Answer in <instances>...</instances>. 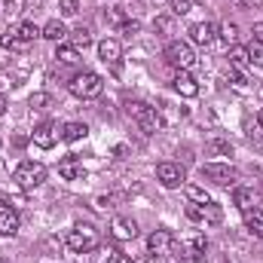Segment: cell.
Returning <instances> with one entry per match:
<instances>
[{"mask_svg": "<svg viewBox=\"0 0 263 263\" xmlns=\"http://www.w3.org/2000/svg\"><path fill=\"white\" fill-rule=\"evenodd\" d=\"M172 86H175V92L178 95H184V98H196L199 95V83L193 73H187V70H178L175 73V80H172Z\"/></svg>", "mask_w": 263, "mask_h": 263, "instance_id": "11", "label": "cell"}, {"mask_svg": "<svg viewBox=\"0 0 263 263\" xmlns=\"http://www.w3.org/2000/svg\"><path fill=\"white\" fill-rule=\"evenodd\" d=\"M92 263H123V254H120L114 245H101V248H95Z\"/></svg>", "mask_w": 263, "mask_h": 263, "instance_id": "20", "label": "cell"}, {"mask_svg": "<svg viewBox=\"0 0 263 263\" xmlns=\"http://www.w3.org/2000/svg\"><path fill=\"white\" fill-rule=\"evenodd\" d=\"M165 62L172 67H178V70H190V67L196 65V52H193V46L184 43V40H168V46H165Z\"/></svg>", "mask_w": 263, "mask_h": 263, "instance_id": "4", "label": "cell"}, {"mask_svg": "<svg viewBox=\"0 0 263 263\" xmlns=\"http://www.w3.org/2000/svg\"><path fill=\"white\" fill-rule=\"evenodd\" d=\"M190 245L199 248V251H205V248H208V239H205V236H193V242H190Z\"/></svg>", "mask_w": 263, "mask_h": 263, "instance_id": "40", "label": "cell"}, {"mask_svg": "<svg viewBox=\"0 0 263 263\" xmlns=\"http://www.w3.org/2000/svg\"><path fill=\"white\" fill-rule=\"evenodd\" d=\"M59 126L55 123H40L37 129H34V135H31V141L40 147V150H52L55 147V141H59Z\"/></svg>", "mask_w": 263, "mask_h": 263, "instance_id": "9", "label": "cell"}, {"mask_svg": "<svg viewBox=\"0 0 263 263\" xmlns=\"http://www.w3.org/2000/svg\"><path fill=\"white\" fill-rule=\"evenodd\" d=\"M67 248H70L73 254H89V251H95V248H98V233H95V227H89V223L73 227V230L67 233Z\"/></svg>", "mask_w": 263, "mask_h": 263, "instance_id": "3", "label": "cell"}, {"mask_svg": "<svg viewBox=\"0 0 263 263\" xmlns=\"http://www.w3.org/2000/svg\"><path fill=\"white\" fill-rule=\"evenodd\" d=\"M233 202H236V208H239L242 214H245V211H251V208L257 205V202H254V190H251V187H236V190H233Z\"/></svg>", "mask_w": 263, "mask_h": 263, "instance_id": "17", "label": "cell"}, {"mask_svg": "<svg viewBox=\"0 0 263 263\" xmlns=\"http://www.w3.org/2000/svg\"><path fill=\"white\" fill-rule=\"evenodd\" d=\"M0 46H3V49H9V52H25V49H28L31 43H25V40H18V37H15L12 31H6V34L0 37Z\"/></svg>", "mask_w": 263, "mask_h": 263, "instance_id": "23", "label": "cell"}, {"mask_svg": "<svg viewBox=\"0 0 263 263\" xmlns=\"http://www.w3.org/2000/svg\"><path fill=\"white\" fill-rule=\"evenodd\" d=\"M132 263H153V257H150V251H147V254H138V257H132Z\"/></svg>", "mask_w": 263, "mask_h": 263, "instance_id": "43", "label": "cell"}, {"mask_svg": "<svg viewBox=\"0 0 263 263\" xmlns=\"http://www.w3.org/2000/svg\"><path fill=\"white\" fill-rule=\"evenodd\" d=\"M6 107H9V101H6V95H0V117L6 114Z\"/></svg>", "mask_w": 263, "mask_h": 263, "instance_id": "45", "label": "cell"}, {"mask_svg": "<svg viewBox=\"0 0 263 263\" xmlns=\"http://www.w3.org/2000/svg\"><path fill=\"white\" fill-rule=\"evenodd\" d=\"M59 175L65 178V181H83L86 178V168H83V162H77L73 156H67L59 162Z\"/></svg>", "mask_w": 263, "mask_h": 263, "instance_id": "15", "label": "cell"}, {"mask_svg": "<svg viewBox=\"0 0 263 263\" xmlns=\"http://www.w3.org/2000/svg\"><path fill=\"white\" fill-rule=\"evenodd\" d=\"M254 43L263 46V22H254Z\"/></svg>", "mask_w": 263, "mask_h": 263, "instance_id": "41", "label": "cell"}, {"mask_svg": "<svg viewBox=\"0 0 263 263\" xmlns=\"http://www.w3.org/2000/svg\"><path fill=\"white\" fill-rule=\"evenodd\" d=\"M251 138H257V141L263 144V110L257 114V117H254V126H251Z\"/></svg>", "mask_w": 263, "mask_h": 263, "instance_id": "37", "label": "cell"}, {"mask_svg": "<svg viewBox=\"0 0 263 263\" xmlns=\"http://www.w3.org/2000/svg\"><path fill=\"white\" fill-rule=\"evenodd\" d=\"M43 104H49V95H46V92H34V95H31V107L40 110Z\"/></svg>", "mask_w": 263, "mask_h": 263, "instance_id": "38", "label": "cell"}, {"mask_svg": "<svg viewBox=\"0 0 263 263\" xmlns=\"http://www.w3.org/2000/svg\"><path fill=\"white\" fill-rule=\"evenodd\" d=\"M260 190H263V181H260Z\"/></svg>", "mask_w": 263, "mask_h": 263, "instance_id": "46", "label": "cell"}, {"mask_svg": "<svg viewBox=\"0 0 263 263\" xmlns=\"http://www.w3.org/2000/svg\"><path fill=\"white\" fill-rule=\"evenodd\" d=\"M86 126H83V123H67L65 129H62V138H65V141H80V138H86Z\"/></svg>", "mask_w": 263, "mask_h": 263, "instance_id": "27", "label": "cell"}, {"mask_svg": "<svg viewBox=\"0 0 263 263\" xmlns=\"http://www.w3.org/2000/svg\"><path fill=\"white\" fill-rule=\"evenodd\" d=\"M156 181L165 190H178L184 184V165H178V162H159L156 165Z\"/></svg>", "mask_w": 263, "mask_h": 263, "instance_id": "7", "label": "cell"}, {"mask_svg": "<svg viewBox=\"0 0 263 263\" xmlns=\"http://www.w3.org/2000/svg\"><path fill=\"white\" fill-rule=\"evenodd\" d=\"M67 89H70V95H73V98L89 101V98H98V95H101L104 80H101L95 70H80V73H73V77H70Z\"/></svg>", "mask_w": 263, "mask_h": 263, "instance_id": "1", "label": "cell"}, {"mask_svg": "<svg viewBox=\"0 0 263 263\" xmlns=\"http://www.w3.org/2000/svg\"><path fill=\"white\" fill-rule=\"evenodd\" d=\"M223 220V208L217 205V202H208L205 205V220L202 223H220Z\"/></svg>", "mask_w": 263, "mask_h": 263, "instance_id": "29", "label": "cell"}, {"mask_svg": "<svg viewBox=\"0 0 263 263\" xmlns=\"http://www.w3.org/2000/svg\"><path fill=\"white\" fill-rule=\"evenodd\" d=\"M126 114H129L132 120L141 126V132H144V135H153V132H159V126H162L159 110H156V107H147L144 101H129Z\"/></svg>", "mask_w": 263, "mask_h": 263, "instance_id": "2", "label": "cell"}, {"mask_svg": "<svg viewBox=\"0 0 263 263\" xmlns=\"http://www.w3.org/2000/svg\"><path fill=\"white\" fill-rule=\"evenodd\" d=\"M208 153L211 156H233V144L227 138H211L208 141Z\"/></svg>", "mask_w": 263, "mask_h": 263, "instance_id": "24", "label": "cell"}, {"mask_svg": "<svg viewBox=\"0 0 263 263\" xmlns=\"http://www.w3.org/2000/svg\"><path fill=\"white\" fill-rule=\"evenodd\" d=\"M187 196H190V202H196V205H208L211 202V196L205 193V187H196V184L187 187Z\"/></svg>", "mask_w": 263, "mask_h": 263, "instance_id": "30", "label": "cell"}, {"mask_svg": "<svg viewBox=\"0 0 263 263\" xmlns=\"http://www.w3.org/2000/svg\"><path fill=\"white\" fill-rule=\"evenodd\" d=\"M230 65L239 67V70L248 67L251 65V62H248V49H245V46H233V49H230Z\"/></svg>", "mask_w": 263, "mask_h": 263, "instance_id": "25", "label": "cell"}, {"mask_svg": "<svg viewBox=\"0 0 263 263\" xmlns=\"http://www.w3.org/2000/svg\"><path fill=\"white\" fill-rule=\"evenodd\" d=\"M107 22L120 28V25H126V22H129V15H126V9H123V6H110V9H107Z\"/></svg>", "mask_w": 263, "mask_h": 263, "instance_id": "31", "label": "cell"}, {"mask_svg": "<svg viewBox=\"0 0 263 263\" xmlns=\"http://www.w3.org/2000/svg\"><path fill=\"white\" fill-rule=\"evenodd\" d=\"M242 6H248V9H260L263 6V0H239Z\"/></svg>", "mask_w": 263, "mask_h": 263, "instance_id": "42", "label": "cell"}, {"mask_svg": "<svg viewBox=\"0 0 263 263\" xmlns=\"http://www.w3.org/2000/svg\"><path fill=\"white\" fill-rule=\"evenodd\" d=\"M98 59H101L104 65H120V59H123V46H120V40H114V37L101 40V43H98Z\"/></svg>", "mask_w": 263, "mask_h": 263, "instance_id": "12", "label": "cell"}, {"mask_svg": "<svg viewBox=\"0 0 263 263\" xmlns=\"http://www.w3.org/2000/svg\"><path fill=\"white\" fill-rule=\"evenodd\" d=\"M248 62L254 67H263V46L260 43H251V46H248Z\"/></svg>", "mask_w": 263, "mask_h": 263, "instance_id": "32", "label": "cell"}, {"mask_svg": "<svg viewBox=\"0 0 263 263\" xmlns=\"http://www.w3.org/2000/svg\"><path fill=\"white\" fill-rule=\"evenodd\" d=\"M55 59H59V65H77V59H80V55H77V49H73V46H65V43H62V46L55 49Z\"/></svg>", "mask_w": 263, "mask_h": 263, "instance_id": "28", "label": "cell"}, {"mask_svg": "<svg viewBox=\"0 0 263 263\" xmlns=\"http://www.w3.org/2000/svg\"><path fill=\"white\" fill-rule=\"evenodd\" d=\"M110 236H114V242H132L138 236V223L132 217H117L110 223Z\"/></svg>", "mask_w": 263, "mask_h": 263, "instance_id": "10", "label": "cell"}, {"mask_svg": "<svg viewBox=\"0 0 263 263\" xmlns=\"http://www.w3.org/2000/svg\"><path fill=\"white\" fill-rule=\"evenodd\" d=\"M217 34H220V40L230 43V46L239 43V25H236V22H223V25L217 28Z\"/></svg>", "mask_w": 263, "mask_h": 263, "instance_id": "22", "label": "cell"}, {"mask_svg": "<svg viewBox=\"0 0 263 263\" xmlns=\"http://www.w3.org/2000/svg\"><path fill=\"white\" fill-rule=\"evenodd\" d=\"M43 37H46V40H52V43H62V40L67 37V31H65V25H62L59 18H52V22H46V25H43Z\"/></svg>", "mask_w": 263, "mask_h": 263, "instance_id": "21", "label": "cell"}, {"mask_svg": "<svg viewBox=\"0 0 263 263\" xmlns=\"http://www.w3.org/2000/svg\"><path fill=\"white\" fill-rule=\"evenodd\" d=\"M172 9H175V15H187L193 9V0H172Z\"/></svg>", "mask_w": 263, "mask_h": 263, "instance_id": "34", "label": "cell"}, {"mask_svg": "<svg viewBox=\"0 0 263 263\" xmlns=\"http://www.w3.org/2000/svg\"><path fill=\"white\" fill-rule=\"evenodd\" d=\"M138 31H141V25H138V22H135V18H129V22H126V25H120V34H126V37H135V34H138Z\"/></svg>", "mask_w": 263, "mask_h": 263, "instance_id": "39", "label": "cell"}, {"mask_svg": "<svg viewBox=\"0 0 263 263\" xmlns=\"http://www.w3.org/2000/svg\"><path fill=\"white\" fill-rule=\"evenodd\" d=\"M202 178L211 181V184H217V187H230L239 178V172L230 162H208V165H202Z\"/></svg>", "mask_w": 263, "mask_h": 263, "instance_id": "6", "label": "cell"}, {"mask_svg": "<svg viewBox=\"0 0 263 263\" xmlns=\"http://www.w3.org/2000/svg\"><path fill=\"white\" fill-rule=\"evenodd\" d=\"M214 37H217V28H214L211 22H196V25L190 28V40L199 43V46H211Z\"/></svg>", "mask_w": 263, "mask_h": 263, "instance_id": "13", "label": "cell"}, {"mask_svg": "<svg viewBox=\"0 0 263 263\" xmlns=\"http://www.w3.org/2000/svg\"><path fill=\"white\" fill-rule=\"evenodd\" d=\"M205 263H230V260H227L223 254H211V257H208V260H205Z\"/></svg>", "mask_w": 263, "mask_h": 263, "instance_id": "44", "label": "cell"}, {"mask_svg": "<svg viewBox=\"0 0 263 263\" xmlns=\"http://www.w3.org/2000/svg\"><path fill=\"white\" fill-rule=\"evenodd\" d=\"M227 80H233V86H239V89H245V77L239 73V67L230 65V70H227Z\"/></svg>", "mask_w": 263, "mask_h": 263, "instance_id": "36", "label": "cell"}, {"mask_svg": "<svg viewBox=\"0 0 263 263\" xmlns=\"http://www.w3.org/2000/svg\"><path fill=\"white\" fill-rule=\"evenodd\" d=\"M245 227H248V233H251V236L263 239V211H260V208L245 211Z\"/></svg>", "mask_w": 263, "mask_h": 263, "instance_id": "19", "label": "cell"}, {"mask_svg": "<svg viewBox=\"0 0 263 263\" xmlns=\"http://www.w3.org/2000/svg\"><path fill=\"white\" fill-rule=\"evenodd\" d=\"M59 9H62V15H65V18H70V15H77V12H80V3H77V0H62V3H59Z\"/></svg>", "mask_w": 263, "mask_h": 263, "instance_id": "33", "label": "cell"}, {"mask_svg": "<svg viewBox=\"0 0 263 263\" xmlns=\"http://www.w3.org/2000/svg\"><path fill=\"white\" fill-rule=\"evenodd\" d=\"M18 40H25V43H34L37 37H43V28H37L34 22H22V25H15V28H9Z\"/></svg>", "mask_w": 263, "mask_h": 263, "instance_id": "16", "label": "cell"}, {"mask_svg": "<svg viewBox=\"0 0 263 263\" xmlns=\"http://www.w3.org/2000/svg\"><path fill=\"white\" fill-rule=\"evenodd\" d=\"M0 147H3V141H0Z\"/></svg>", "mask_w": 263, "mask_h": 263, "instance_id": "47", "label": "cell"}, {"mask_svg": "<svg viewBox=\"0 0 263 263\" xmlns=\"http://www.w3.org/2000/svg\"><path fill=\"white\" fill-rule=\"evenodd\" d=\"M12 178H15V184H18V187L34 190V187H40V184L46 181V165H43V162H31V159H28V162H22V165L15 168V175H12Z\"/></svg>", "mask_w": 263, "mask_h": 263, "instance_id": "5", "label": "cell"}, {"mask_svg": "<svg viewBox=\"0 0 263 263\" xmlns=\"http://www.w3.org/2000/svg\"><path fill=\"white\" fill-rule=\"evenodd\" d=\"M92 43V28L89 25H77L73 31H70V46L73 49H86Z\"/></svg>", "mask_w": 263, "mask_h": 263, "instance_id": "18", "label": "cell"}, {"mask_svg": "<svg viewBox=\"0 0 263 263\" xmlns=\"http://www.w3.org/2000/svg\"><path fill=\"white\" fill-rule=\"evenodd\" d=\"M153 28H156V31H159V34H162V37H165V34H168V31H172V18H168V15H159V18H156V22H153Z\"/></svg>", "mask_w": 263, "mask_h": 263, "instance_id": "35", "label": "cell"}, {"mask_svg": "<svg viewBox=\"0 0 263 263\" xmlns=\"http://www.w3.org/2000/svg\"><path fill=\"white\" fill-rule=\"evenodd\" d=\"M181 263H205L208 257H205V251H199V248H193V245H187V248H181Z\"/></svg>", "mask_w": 263, "mask_h": 263, "instance_id": "26", "label": "cell"}, {"mask_svg": "<svg viewBox=\"0 0 263 263\" xmlns=\"http://www.w3.org/2000/svg\"><path fill=\"white\" fill-rule=\"evenodd\" d=\"M172 248H175V236H172L168 230H153V233L147 236V251H150V254H156V257H168Z\"/></svg>", "mask_w": 263, "mask_h": 263, "instance_id": "8", "label": "cell"}, {"mask_svg": "<svg viewBox=\"0 0 263 263\" xmlns=\"http://www.w3.org/2000/svg\"><path fill=\"white\" fill-rule=\"evenodd\" d=\"M18 211L15 208H9V205H3L0 208V236H15L18 233Z\"/></svg>", "mask_w": 263, "mask_h": 263, "instance_id": "14", "label": "cell"}]
</instances>
